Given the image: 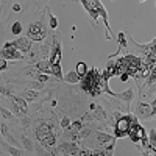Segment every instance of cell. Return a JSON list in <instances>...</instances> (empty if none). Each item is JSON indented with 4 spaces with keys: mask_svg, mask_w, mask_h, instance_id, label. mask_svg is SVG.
I'll list each match as a JSON object with an SVG mask.
<instances>
[{
    "mask_svg": "<svg viewBox=\"0 0 156 156\" xmlns=\"http://www.w3.org/2000/svg\"><path fill=\"white\" fill-rule=\"evenodd\" d=\"M75 70H76V73L80 75V76H84V75L89 72V69H87V64H86V62H83V61H78V62H76V67H75Z\"/></svg>",
    "mask_w": 156,
    "mask_h": 156,
    "instance_id": "obj_18",
    "label": "cell"
},
{
    "mask_svg": "<svg viewBox=\"0 0 156 156\" xmlns=\"http://www.w3.org/2000/svg\"><path fill=\"white\" fill-rule=\"evenodd\" d=\"M23 100H27V101H33L36 97H39V90H34V89H25L20 92V95Z\"/></svg>",
    "mask_w": 156,
    "mask_h": 156,
    "instance_id": "obj_14",
    "label": "cell"
},
{
    "mask_svg": "<svg viewBox=\"0 0 156 156\" xmlns=\"http://www.w3.org/2000/svg\"><path fill=\"white\" fill-rule=\"evenodd\" d=\"M128 137H129V140H131L133 144H139V142L144 139V137H147V131H145V129L142 128V125L139 123V119H137V117H136V119L133 120V123H131V128H129Z\"/></svg>",
    "mask_w": 156,
    "mask_h": 156,
    "instance_id": "obj_5",
    "label": "cell"
},
{
    "mask_svg": "<svg viewBox=\"0 0 156 156\" xmlns=\"http://www.w3.org/2000/svg\"><path fill=\"white\" fill-rule=\"evenodd\" d=\"M70 119H69V117L67 115H62V119H61V122H59V126L62 128V129H67L69 126H70Z\"/></svg>",
    "mask_w": 156,
    "mask_h": 156,
    "instance_id": "obj_22",
    "label": "cell"
},
{
    "mask_svg": "<svg viewBox=\"0 0 156 156\" xmlns=\"http://www.w3.org/2000/svg\"><path fill=\"white\" fill-rule=\"evenodd\" d=\"M47 28L42 22H31L27 28V36L34 42H41L47 37Z\"/></svg>",
    "mask_w": 156,
    "mask_h": 156,
    "instance_id": "obj_3",
    "label": "cell"
},
{
    "mask_svg": "<svg viewBox=\"0 0 156 156\" xmlns=\"http://www.w3.org/2000/svg\"><path fill=\"white\" fill-rule=\"evenodd\" d=\"M34 136L44 148H55L56 147V134L53 129V123L50 120H39L34 129Z\"/></svg>",
    "mask_w": 156,
    "mask_h": 156,
    "instance_id": "obj_1",
    "label": "cell"
},
{
    "mask_svg": "<svg viewBox=\"0 0 156 156\" xmlns=\"http://www.w3.org/2000/svg\"><path fill=\"white\" fill-rule=\"evenodd\" d=\"M119 78H120V81H128V80H129V75H128V73H122Z\"/></svg>",
    "mask_w": 156,
    "mask_h": 156,
    "instance_id": "obj_28",
    "label": "cell"
},
{
    "mask_svg": "<svg viewBox=\"0 0 156 156\" xmlns=\"http://www.w3.org/2000/svg\"><path fill=\"white\" fill-rule=\"evenodd\" d=\"M51 75H53L56 80H64L62 69H61V62H58V64H51Z\"/></svg>",
    "mask_w": 156,
    "mask_h": 156,
    "instance_id": "obj_17",
    "label": "cell"
},
{
    "mask_svg": "<svg viewBox=\"0 0 156 156\" xmlns=\"http://www.w3.org/2000/svg\"><path fill=\"white\" fill-rule=\"evenodd\" d=\"M8 59H5V58H2V61H0V69L2 70H6V67H8V62H6Z\"/></svg>",
    "mask_w": 156,
    "mask_h": 156,
    "instance_id": "obj_26",
    "label": "cell"
},
{
    "mask_svg": "<svg viewBox=\"0 0 156 156\" xmlns=\"http://www.w3.org/2000/svg\"><path fill=\"white\" fill-rule=\"evenodd\" d=\"M150 105H151V109H153V117L156 115V97L153 98V101L150 103Z\"/></svg>",
    "mask_w": 156,
    "mask_h": 156,
    "instance_id": "obj_27",
    "label": "cell"
},
{
    "mask_svg": "<svg viewBox=\"0 0 156 156\" xmlns=\"http://www.w3.org/2000/svg\"><path fill=\"white\" fill-rule=\"evenodd\" d=\"M137 2H145V0H137Z\"/></svg>",
    "mask_w": 156,
    "mask_h": 156,
    "instance_id": "obj_32",
    "label": "cell"
},
{
    "mask_svg": "<svg viewBox=\"0 0 156 156\" xmlns=\"http://www.w3.org/2000/svg\"><path fill=\"white\" fill-rule=\"evenodd\" d=\"M14 42H16L17 50L22 51V53H28V51L33 48V41H31L28 36H19Z\"/></svg>",
    "mask_w": 156,
    "mask_h": 156,
    "instance_id": "obj_10",
    "label": "cell"
},
{
    "mask_svg": "<svg viewBox=\"0 0 156 156\" xmlns=\"http://www.w3.org/2000/svg\"><path fill=\"white\" fill-rule=\"evenodd\" d=\"M25 156H34L33 153H27V154H25Z\"/></svg>",
    "mask_w": 156,
    "mask_h": 156,
    "instance_id": "obj_31",
    "label": "cell"
},
{
    "mask_svg": "<svg viewBox=\"0 0 156 156\" xmlns=\"http://www.w3.org/2000/svg\"><path fill=\"white\" fill-rule=\"evenodd\" d=\"M112 119H114V137L115 139H122L125 136H128L129 128H131L133 120L136 119V115L133 114H122V112H112Z\"/></svg>",
    "mask_w": 156,
    "mask_h": 156,
    "instance_id": "obj_2",
    "label": "cell"
},
{
    "mask_svg": "<svg viewBox=\"0 0 156 156\" xmlns=\"http://www.w3.org/2000/svg\"><path fill=\"white\" fill-rule=\"evenodd\" d=\"M20 9H22V6H20L19 3H14V5H12V11L17 12V11H20Z\"/></svg>",
    "mask_w": 156,
    "mask_h": 156,
    "instance_id": "obj_30",
    "label": "cell"
},
{
    "mask_svg": "<svg viewBox=\"0 0 156 156\" xmlns=\"http://www.w3.org/2000/svg\"><path fill=\"white\" fill-rule=\"evenodd\" d=\"M0 55H2V58H5V59H8V61H19V59L23 58V53L17 50L14 41L5 42L3 47H2V51H0Z\"/></svg>",
    "mask_w": 156,
    "mask_h": 156,
    "instance_id": "obj_4",
    "label": "cell"
},
{
    "mask_svg": "<svg viewBox=\"0 0 156 156\" xmlns=\"http://www.w3.org/2000/svg\"><path fill=\"white\" fill-rule=\"evenodd\" d=\"M8 97L12 101V111L16 112L17 117H25V115H27V112H28V103H27V100H23L22 97H17V95H12V94H9Z\"/></svg>",
    "mask_w": 156,
    "mask_h": 156,
    "instance_id": "obj_8",
    "label": "cell"
},
{
    "mask_svg": "<svg viewBox=\"0 0 156 156\" xmlns=\"http://www.w3.org/2000/svg\"><path fill=\"white\" fill-rule=\"evenodd\" d=\"M45 11H47V16H48V27H50L51 30H56V27H58V20H56V17L51 14V11H50L48 6L45 8Z\"/></svg>",
    "mask_w": 156,
    "mask_h": 156,
    "instance_id": "obj_19",
    "label": "cell"
},
{
    "mask_svg": "<svg viewBox=\"0 0 156 156\" xmlns=\"http://www.w3.org/2000/svg\"><path fill=\"white\" fill-rule=\"evenodd\" d=\"M89 3H90V5H92V6L97 9V12L100 14L101 20L105 22V27H106V39L112 41V39H114V36H112V33H111V27H109V22H108V12H106L105 6L101 5V2H100V0H89Z\"/></svg>",
    "mask_w": 156,
    "mask_h": 156,
    "instance_id": "obj_7",
    "label": "cell"
},
{
    "mask_svg": "<svg viewBox=\"0 0 156 156\" xmlns=\"http://www.w3.org/2000/svg\"><path fill=\"white\" fill-rule=\"evenodd\" d=\"M115 98H119V100L125 101V105L129 108V105H131V101H133V98H134V89H133V87H128L126 90H123V92L117 94Z\"/></svg>",
    "mask_w": 156,
    "mask_h": 156,
    "instance_id": "obj_12",
    "label": "cell"
},
{
    "mask_svg": "<svg viewBox=\"0 0 156 156\" xmlns=\"http://www.w3.org/2000/svg\"><path fill=\"white\" fill-rule=\"evenodd\" d=\"M64 81H66V83H70V84H76V83L81 81V76L76 73V70H70L69 73L64 75Z\"/></svg>",
    "mask_w": 156,
    "mask_h": 156,
    "instance_id": "obj_15",
    "label": "cell"
},
{
    "mask_svg": "<svg viewBox=\"0 0 156 156\" xmlns=\"http://www.w3.org/2000/svg\"><path fill=\"white\" fill-rule=\"evenodd\" d=\"M2 147H3V148H6V150H8V153H9L11 156H25V154H23V150H20L19 147L8 145L5 140H2Z\"/></svg>",
    "mask_w": 156,
    "mask_h": 156,
    "instance_id": "obj_16",
    "label": "cell"
},
{
    "mask_svg": "<svg viewBox=\"0 0 156 156\" xmlns=\"http://www.w3.org/2000/svg\"><path fill=\"white\" fill-rule=\"evenodd\" d=\"M105 156H114V148H106Z\"/></svg>",
    "mask_w": 156,
    "mask_h": 156,
    "instance_id": "obj_29",
    "label": "cell"
},
{
    "mask_svg": "<svg viewBox=\"0 0 156 156\" xmlns=\"http://www.w3.org/2000/svg\"><path fill=\"white\" fill-rule=\"evenodd\" d=\"M0 114H2V119H3V120H11V119H12V112L8 111L6 108L0 109Z\"/></svg>",
    "mask_w": 156,
    "mask_h": 156,
    "instance_id": "obj_24",
    "label": "cell"
},
{
    "mask_svg": "<svg viewBox=\"0 0 156 156\" xmlns=\"http://www.w3.org/2000/svg\"><path fill=\"white\" fill-rule=\"evenodd\" d=\"M62 58V48H61V34H53V41H51V51L48 61L50 64H58Z\"/></svg>",
    "mask_w": 156,
    "mask_h": 156,
    "instance_id": "obj_6",
    "label": "cell"
},
{
    "mask_svg": "<svg viewBox=\"0 0 156 156\" xmlns=\"http://www.w3.org/2000/svg\"><path fill=\"white\" fill-rule=\"evenodd\" d=\"M136 117L140 120H148L153 117V109H151V105L150 103H145V101H137L136 105Z\"/></svg>",
    "mask_w": 156,
    "mask_h": 156,
    "instance_id": "obj_9",
    "label": "cell"
},
{
    "mask_svg": "<svg viewBox=\"0 0 156 156\" xmlns=\"http://www.w3.org/2000/svg\"><path fill=\"white\" fill-rule=\"evenodd\" d=\"M34 66L37 67V70L41 73H47V75H51V64L48 59H42V61H37Z\"/></svg>",
    "mask_w": 156,
    "mask_h": 156,
    "instance_id": "obj_13",
    "label": "cell"
},
{
    "mask_svg": "<svg viewBox=\"0 0 156 156\" xmlns=\"http://www.w3.org/2000/svg\"><path fill=\"white\" fill-rule=\"evenodd\" d=\"M11 33L14 34V36H20L22 34V22L16 20L14 23L11 25Z\"/></svg>",
    "mask_w": 156,
    "mask_h": 156,
    "instance_id": "obj_20",
    "label": "cell"
},
{
    "mask_svg": "<svg viewBox=\"0 0 156 156\" xmlns=\"http://www.w3.org/2000/svg\"><path fill=\"white\" fill-rule=\"evenodd\" d=\"M90 111H94V114H92V119L94 120H97V122H103V120H106V117H108V114H106V111L103 109L100 105H95V103H90Z\"/></svg>",
    "mask_w": 156,
    "mask_h": 156,
    "instance_id": "obj_11",
    "label": "cell"
},
{
    "mask_svg": "<svg viewBox=\"0 0 156 156\" xmlns=\"http://www.w3.org/2000/svg\"><path fill=\"white\" fill-rule=\"evenodd\" d=\"M78 156H94V150L92 148H87V147H81Z\"/></svg>",
    "mask_w": 156,
    "mask_h": 156,
    "instance_id": "obj_23",
    "label": "cell"
},
{
    "mask_svg": "<svg viewBox=\"0 0 156 156\" xmlns=\"http://www.w3.org/2000/svg\"><path fill=\"white\" fill-rule=\"evenodd\" d=\"M36 81H39V83H47V81H48V75H47V73H39L37 78H36Z\"/></svg>",
    "mask_w": 156,
    "mask_h": 156,
    "instance_id": "obj_25",
    "label": "cell"
},
{
    "mask_svg": "<svg viewBox=\"0 0 156 156\" xmlns=\"http://www.w3.org/2000/svg\"><path fill=\"white\" fill-rule=\"evenodd\" d=\"M22 145L25 147V150H27L28 153H33L34 151V145L31 144V140L28 137H22Z\"/></svg>",
    "mask_w": 156,
    "mask_h": 156,
    "instance_id": "obj_21",
    "label": "cell"
}]
</instances>
